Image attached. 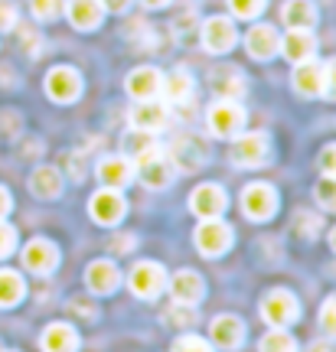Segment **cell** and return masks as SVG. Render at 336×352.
Returning <instances> with one entry per match:
<instances>
[{
	"instance_id": "obj_23",
	"label": "cell",
	"mask_w": 336,
	"mask_h": 352,
	"mask_svg": "<svg viewBox=\"0 0 336 352\" xmlns=\"http://www.w3.org/2000/svg\"><path fill=\"white\" fill-rule=\"evenodd\" d=\"M294 88H297V95H304V98H317L320 88H324V65L313 63V59L297 63V69H294Z\"/></svg>"
},
{
	"instance_id": "obj_3",
	"label": "cell",
	"mask_w": 336,
	"mask_h": 352,
	"mask_svg": "<svg viewBox=\"0 0 336 352\" xmlns=\"http://www.w3.org/2000/svg\"><path fill=\"white\" fill-rule=\"evenodd\" d=\"M170 164L174 170H183V173H193V170H200V166L209 164V147H206V140L200 138H176L170 144Z\"/></svg>"
},
{
	"instance_id": "obj_32",
	"label": "cell",
	"mask_w": 336,
	"mask_h": 352,
	"mask_svg": "<svg viewBox=\"0 0 336 352\" xmlns=\"http://www.w3.org/2000/svg\"><path fill=\"white\" fill-rule=\"evenodd\" d=\"M30 7H33V16L43 20V23H50V20H59L65 10V0H30Z\"/></svg>"
},
{
	"instance_id": "obj_10",
	"label": "cell",
	"mask_w": 336,
	"mask_h": 352,
	"mask_svg": "<svg viewBox=\"0 0 336 352\" xmlns=\"http://www.w3.org/2000/svg\"><path fill=\"white\" fill-rule=\"evenodd\" d=\"M209 88L219 95V98L238 101V98H245L249 82H245V72H242V69H235V65H219V69H212Z\"/></svg>"
},
{
	"instance_id": "obj_24",
	"label": "cell",
	"mask_w": 336,
	"mask_h": 352,
	"mask_svg": "<svg viewBox=\"0 0 336 352\" xmlns=\"http://www.w3.org/2000/svg\"><path fill=\"white\" fill-rule=\"evenodd\" d=\"M209 333H212V342L222 346V349H238L242 340H245V327H242L238 316H216Z\"/></svg>"
},
{
	"instance_id": "obj_28",
	"label": "cell",
	"mask_w": 336,
	"mask_h": 352,
	"mask_svg": "<svg viewBox=\"0 0 336 352\" xmlns=\"http://www.w3.org/2000/svg\"><path fill=\"white\" fill-rule=\"evenodd\" d=\"M281 20L291 30H313L317 26V7L311 0H287L284 10H281Z\"/></svg>"
},
{
	"instance_id": "obj_44",
	"label": "cell",
	"mask_w": 336,
	"mask_h": 352,
	"mask_svg": "<svg viewBox=\"0 0 336 352\" xmlns=\"http://www.w3.org/2000/svg\"><path fill=\"white\" fill-rule=\"evenodd\" d=\"M307 352H336V349L330 346V342H313V346H311Z\"/></svg>"
},
{
	"instance_id": "obj_15",
	"label": "cell",
	"mask_w": 336,
	"mask_h": 352,
	"mask_svg": "<svg viewBox=\"0 0 336 352\" xmlns=\"http://www.w3.org/2000/svg\"><path fill=\"white\" fill-rule=\"evenodd\" d=\"M23 264H26V271H33V274H52L56 264H59V252H56L52 241L33 239L23 248Z\"/></svg>"
},
{
	"instance_id": "obj_25",
	"label": "cell",
	"mask_w": 336,
	"mask_h": 352,
	"mask_svg": "<svg viewBox=\"0 0 336 352\" xmlns=\"http://www.w3.org/2000/svg\"><path fill=\"white\" fill-rule=\"evenodd\" d=\"M30 189L36 199H56L63 192V173L56 166H36L30 176Z\"/></svg>"
},
{
	"instance_id": "obj_30",
	"label": "cell",
	"mask_w": 336,
	"mask_h": 352,
	"mask_svg": "<svg viewBox=\"0 0 336 352\" xmlns=\"http://www.w3.org/2000/svg\"><path fill=\"white\" fill-rule=\"evenodd\" d=\"M174 36L180 39L183 46H189V43H196V39H200V20L193 16V10H183L174 20Z\"/></svg>"
},
{
	"instance_id": "obj_41",
	"label": "cell",
	"mask_w": 336,
	"mask_h": 352,
	"mask_svg": "<svg viewBox=\"0 0 336 352\" xmlns=\"http://www.w3.org/2000/svg\"><path fill=\"white\" fill-rule=\"evenodd\" d=\"M127 3H131V0H101V7H105V10H112V13L127 10Z\"/></svg>"
},
{
	"instance_id": "obj_42",
	"label": "cell",
	"mask_w": 336,
	"mask_h": 352,
	"mask_svg": "<svg viewBox=\"0 0 336 352\" xmlns=\"http://www.w3.org/2000/svg\"><path fill=\"white\" fill-rule=\"evenodd\" d=\"M7 212H10V192H7V189L0 186V219H3Z\"/></svg>"
},
{
	"instance_id": "obj_31",
	"label": "cell",
	"mask_w": 336,
	"mask_h": 352,
	"mask_svg": "<svg viewBox=\"0 0 336 352\" xmlns=\"http://www.w3.org/2000/svg\"><path fill=\"white\" fill-rule=\"evenodd\" d=\"M258 349H262V352H297V342H294V336H291L287 329L274 327L271 333L258 342Z\"/></svg>"
},
{
	"instance_id": "obj_7",
	"label": "cell",
	"mask_w": 336,
	"mask_h": 352,
	"mask_svg": "<svg viewBox=\"0 0 336 352\" xmlns=\"http://www.w3.org/2000/svg\"><path fill=\"white\" fill-rule=\"evenodd\" d=\"M274 209H277V192H274L268 183H251L242 192V212L255 219V222H264L271 219Z\"/></svg>"
},
{
	"instance_id": "obj_9",
	"label": "cell",
	"mask_w": 336,
	"mask_h": 352,
	"mask_svg": "<svg viewBox=\"0 0 336 352\" xmlns=\"http://www.w3.org/2000/svg\"><path fill=\"white\" fill-rule=\"evenodd\" d=\"M297 314H300L297 297H294L291 290H271L262 300V316L271 327H287V323L297 320Z\"/></svg>"
},
{
	"instance_id": "obj_37",
	"label": "cell",
	"mask_w": 336,
	"mask_h": 352,
	"mask_svg": "<svg viewBox=\"0 0 336 352\" xmlns=\"http://www.w3.org/2000/svg\"><path fill=\"white\" fill-rule=\"evenodd\" d=\"M320 95H326L330 101H336V59L324 65V88H320Z\"/></svg>"
},
{
	"instance_id": "obj_18",
	"label": "cell",
	"mask_w": 336,
	"mask_h": 352,
	"mask_svg": "<svg viewBox=\"0 0 336 352\" xmlns=\"http://www.w3.org/2000/svg\"><path fill=\"white\" fill-rule=\"evenodd\" d=\"M98 179L105 183L108 189H125L131 179H134V164H131V157H105L98 164Z\"/></svg>"
},
{
	"instance_id": "obj_14",
	"label": "cell",
	"mask_w": 336,
	"mask_h": 352,
	"mask_svg": "<svg viewBox=\"0 0 336 352\" xmlns=\"http://www.w3.org/2000/svg\"><path fill=\"white\" fill-rule=\"evenodd\" d=\"M167 284V274H163V267L157 261H140L134 264V271H131V290H134L137 297H157Z\"/></svg>"
},
{
	"instance_id": "obj_26",
	"label": "cell",
	"mask_w": 336,
	"mask_h": 352,
	"mask_svg": "<svg viewBox=\"0 0 336 352\" xmlns=\"http://www.w3.org/2000/svg\"><path fill=\"white\" fill-rule=\"evenodd\" d=\"M39 346H43V352H75L78 349V336H75V329L69 323H52V327H46Z\"/></svg>"
},
{
	"instance_id": "obj_22",
	"label": "cell",
	"mask_w": 336,
	"mask_h": 352,
	"mask_svg": "<svg viewBox=\"0 0 336 352\" xmlns=\"http://www.w3.org/2000/svg\"><path fill=\"white\" fill-rule=\"evenodd\" d=\"M281 52L297 65V63H304V59H313V52H317V39H313L311 30H291L287 36H281Z\"/></svg>"
},
{
	"instance_id": "obj_8",
	"label": "cell",
	"mask_w": 336,
	"mask_h": 352,
	"mask_svg": "<svg viewBox=\"0 0 336 352\" xmlns=\"http://www.w3.org/2000/svg\"><path fill=\"white\" fill-rule=\"evenodd\" d=\"M46 95L52 101H59V104H69V101L82 95V76L75 69H69V65H56L46 76Z\"/></svg>"
},
{
	"instance_id": "obj_27",
	"label": "cell",
	"mask_w": 336,
	"mask_h": 352,
	"mask_svg": "<svg viewBox=\"0 0 336 352\" xmlns=\"http://www.w3.org/2000/svg\"><path fill=\"white\" fill-rule=\"evenodd\" d=\"M193 76H189L187 69H176V72H170V76L163 78V88H160V95L170 104H187L189 98H193Z\"/></svg>"
},
{
	"instance_id": "obj_46",
	"label": "cell",
	"mask_w": 336,
	"mask_h": 352,
	"mask_svg": "<svg viewBox=\"0 0 336 352\" xmlns=\"http://www.w3.org/2000/svg\"><path fill=\"white\" fill-rule=\"evenodd\" d=\"M0 352H3V349H0Z\"/></svg>"
},
{
	"instance_id": "obj_20",
	"label": "cell",
	"mask_w": 336,
	"mask_h": 352,
	"mask_svg": "<svg viewBox=\"0 0 336 352\" xmlns=\"http://www.w3.org/2000/svg\"><path fill=\"white\" fill-rule=\"evenodd\" d=\"M85 284L88 290H95V294H114L118 284H121V271L114 267L112 261H92L85 267Z\"/></svg>"
},
{
	"instance_id": "obj_29",
	"label": "cell",
	"mask_w": 336,
	"mask_h": 352,
	"mask_svg": "<svg viewBox=\"0 0 336 352\" xmlns=\"http://www.w3.org/2000/svg\"><path fill=\"white\" fill-rule=\"evenodd\" d=\"M23 280L17 271H0V307H13L23 300Z\"/></svg>"
},
{
	"instance_id": "obj_16",
	"label": "cell",
	"mask_w": 336,
	"mask_h": 352,
	"mask_svg": "<svg viewBox=\"0 0 336 352\" xmlns=\"http://www.w3.org/2000/svg\"><path fill=\"white\" fill-rule=\"evenodd\" d=\"M160 88H163V76L154 69V65H140V69H134V72L127 76V95L137 101L157 98Z\"/></svg>"
},
{
	"instance_id": "obj_40",
	"label": "cell",
	"mask_w": 336,
	"mask_h": 352,
	"mask_svg": "<svg viewBox=\"0 0 336 352\" xmlns=\"http://www.w3.org/2000/svg\"><path fill=\"white\" fill-rule=\"evenodd\" d=\"M320 166H324L326 176H336V144L324 147V153H320Z\"/></svg>"
},
{
	"instance_id": "obj_1",
	"label": "cell",
	"mask_w": 336,
	"mask_h": 352,
	"mask_svg": "<svg viewBox=\"0 0 336 352\" xmlns=\"http://www.w3.org/2000/svg\"><path fill=\"white\" fill-rule=\"evenodd\" d=\"M131 164H134V173L140 176V183L150 189H167L170 179H174V164H170V157H167L157 144L140 147Z\"/></svg>"
},
{
	"instance_id": "obj_4",
	"label": "cell",
	"mask_w": 336,
	"mask_h": 352,
	"mask_svg": "<svg viewBox=\"0 0 336 352\" xmlns=\"http://www.w3.org/2000/svg\"><path fill=\"white\" fill-rule=\"evenodd\" d=\"M206 121H209V131L216 138H235V134H242V127H245V111H242L238 101L219 98L209 108V118H206Z\"/></svg>"
},
{
	"instance_id": "obj_11",
	"label": "cell",
	"mask_w": 336,
	"mask_h": 352,
	"mask_svg": "<svg viewBox=\"0 0 336 352\" xmlns=\"http://www.w3.org/2000/svg\"><path fill=\"white\" fill-rule=\"evenodd\" d=\"M225 206H229V196H225L222 186H216V183H202V186L193 189V196H189V209L200 215V219H219L225 212Z\"/></svg>"
},
{
	"instance_id": "obj_21",
	"label": "cell",
	"mask_w": 336,
	"mask_h": 352,
	"mask_svg": "<svg viewBox=\"0 0 336 352\" xmlns=\"http://www.w3.org/2000/svg\"><path fill=\"white\" fill-rule=\"evenodd\" d=\"M170 297H174V303H180V307H193V303H200L202 277L196 274V271H176L174 280H170Z\"/></svg>"
},
{
	"instance_id": "obj_36",
	"label": "cell",
	"mask_w": 336,
	"mask_h": 352,
	"mask_svg": "<svg viewBox=\"0 0 336 352\" xmlns=\"http://www.w3.org/2000/svg\"><path fill=\"white\" fill-rule=\"evenodd\" d=\"M174 352H212L209 342L200 340V336H180L174 342Z\"/></svg>"
},
{
	"instance_id": "obj_12",
	"label": "cell",
	"mask_w": 336,
	"mask_h": 352,
	"mask_svg": "<svg viewBox=\"0 0 336 352\" xmlns=\"http://www.w3.org/2000/svg\"><path fill=\"white\" fill-rule=\"evenodd\" d=\"M167 124H170V111H167V104H160L157 98L137 101L134 108H131V127H134V131L157 134V131H163Z\"/></svg>"
},
{
	"instance_id": "obj_13",
	"label": "cell",
	"mask_w": 336,
	"mask_h": 352,
	"mask_svg": "<svg viewBox=\"0 0 336 352\" xmlns=\"http://www.w3.org/2000/svg\"><path fill=\"white\" fill-rule=\"evenodd\" d=\"M235 23L232 20H225V16H209L206 23H202V46L209 52H229L232 46H235Z\"/></svg>"
},
{
	"instance_id": "obj_19",
	"label": "cell",
	"mask_w": 336,
	"mask_h": 352,
	"mask_svg": "<svg viewBox=\"0 0 336 352\" xmlns=\"http://www.w3.org/2000/svg\"><path fill=\"white\" fill-rule=\"evenodd\" d=\"M69 13V23L75 30H95V26L105 20V7H101V0H65V10Z\"/></svg>"
},
{
	"instance_id": "obj_5",
	"label": "cell",
	"mask_w": 336,
	"mask_h": 352,
	"mask_svg": "<svg viewBox=\"0 0 336 352\" xmlns=\"http://www.w3.org/2000/svg\"><path fill=\"white\" fill-rule=\"evenodd\" d=\"M193 241H196V248L206 258H216V254L232 248V228L225 226V222H219V219H202V226L196 228Z\"/></svg>"
},
{
	"instance_id": "obj_33",
	"label": "cell",
	"mask_w": 336,
	"mask_h": 352,
	"mask_svg": "<svg viewBox=\"0 0 336 352\" xmlns=\"http://www.w3.org/2000/svg\"><path fill=\"white\" fill-rule=\"evenodd\" d=\"M313 196H317V202H320L324 209L336 212V176H324V179L317 183V189H313Z\"/></svg>"
},
{
	"instance_id": "obj_17",
	"label": "cell",
	"mask_w": 336,
	"mask_h": 352,
	"mask_svg": "<svg viewBox=\"0 0 336 352\" xmlns=\"http://www.w3.org/2000/svg\"><path fill=\"white\" fill-rule=\"evenodd\" d=\"M245 50H249V56H255V59H271V56H277V50H281V36H277V30L268 23H258L249 30V36H245Z\"/></svg>"
},
{
	"instance_id": "obj_34",
	"label": "cell",
	"mask_w": 336,
	"mask_h": 352,
	"mask_svg": "<svg viewBox=\"0 0 336 352\" xmlns=\"http://www.w3.org/2000/svg\"><path fill=\"white\" fill-rule=\"evenodd\" d=\"M229 7H232V13L242 16V20H255V16L264 10V0H229Z\"/></svg>"
},
{
	"instance_id": "obj_45",
	"label": "cell",
	"mask_w": 336,
	"mask_h": 352,
	"mask_svg": "<svg viewBox=\"0 0 336 352\" xmlns=\"http://www.w3.org/2000/svg\"><path fill=\"white\" fill-rule=\"evenodd\" d=\"M330 245H333V252H336V228L330 232Z\"/></svg>"
},
{
	"instance_id": "obj_6",
	"label": "cell",
	"mask_w": 336,
	"mask_h": 352,
	"mask_svg": "<svg viewBox=\"0 0 336 352\" xmlns=\"http://www.w3.org/2000/svg\"><path fill=\"white\" fill-rule=\"evenodd\" d=\"M125 196L118 189H98L92 199H88V215L98 222V226H118L125 219Z\"/></svg>"
},
{
	"instance_id": "obj_2",
	"label": "cell",
	"mask_w": 336,
	"mask_h": 352,
	"mask_svg": "<svg viewBox=\"0 0 336 352\" xmlns=\"http://www.w3.org/2000/svg\"><path fill=\"white\" fill-rule=\"evenodd\" d=\"M271 157V138L264 131H251V134H235V144H232V164L245 166V170H255V166H264Z\"/></svg>"
},
{
	"instance_id": "obj_39",
	"label": "cell",
	"mask_w": 336,
	"mask_h": 352,
	"mask_svg": "<svg viewBox=\"0 0 336 352\" xmlns=\"http://www.w3.org/2000/svg\"><path fill=\"white\" fill-rule=\"evenodd\" d=\"M17 26V7L10 0H0V30H13Z\"/></svg>"
},
{
	"instance_id": "obj_38",
	"label": "cell",
	"mask_w": 336,
	"mask_h": 352,
	"mask_svg": "<svg viewBox=\"0 0 336 352\" xmlns=\"http://www.w3.org/2000/svg\"><path fill=\"white\" fill-rule=\"evenodd\" d=\"M13 248H17V232H13V226L0 222V258H7Z\"/></svg>"
},
{
	"instance_id": "obj_35",
	"label": "cell",
	"mask_w": 336,
	"mask_h": 352,
	"mask_svg": "<svg viewBox=\"0 0 336 352\" xmlns=\"http://www.w3.org/2000/svg\"><path fill=\"white\" fill-rule=\"evenodd\" d=\"M320 327L326 329V336H333L336 340V294L320 307Z\"/></svg>"
},
{
	"instance_id": "obj_43",
	"label": "cell",
	"mask_w": 336,
	"mask_h": 352,
	"mask_svg": "<svg viewBox=\"0 0 336 352\" xmlns=\"http://www.w3.org/2000/svg\"><path fill=\"white\" fill-rule=\"evenodd\" d=\"M140 3H144V7H150V10H160V7H167L170 0H140Z\"/></svg>"
}]
</instances>
